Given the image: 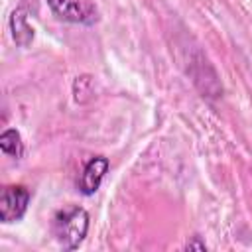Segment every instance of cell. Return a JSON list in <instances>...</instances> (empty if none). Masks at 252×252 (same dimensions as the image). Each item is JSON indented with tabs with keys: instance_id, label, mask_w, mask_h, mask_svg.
I'll return each mask as SVG.
<instances>
[{
	"instance_id": "6da1fadb",
	"label": "cell",
	"mask_w": 252,
	"mask_h": 252,
	"mask_svg": "<svg viewBox=\"0 0 252 252\" xmlns=\"http://www.w3.org/2000/svg\"><path fill=\"white\" fill-rule=\"evenodd\" d=\"M51 228L53 236L65 250H75L81 246L89 232V213L77 205L63 207L55 213Z\"/></svg>"
},
{
	"instance_id": "7a4b0ae2",
	"label": "cell",
	"mask_w": 252,
	"mask_h": 252,
	"mask_svg": "<svg viewBox=\"0 0 252 252\" xmlns=\"http://www.w3.org/2000/svg\"><path fill=\"white\" fill-rule=\"evenodd\" d=\"M49 10L61 22L93 26L98 22V8L93 0H47Z\"/></svg>"
},
{
	"instance_id": "3957f363",
	"label": "cell",
	"mask_w": 252,
	"mask_h": 252,
	"mask_svg": "<svg viewBox=\"0 0 252 252\" xmlns=\"http://www.w3.org/2000/svg\"><path fill=\"white\" fill-rule=\"evenodd\" d=\"M30 199H32V193L24 185L4 187L2 197H0V219H2V222L10 224V222L20 220L28 211Z\"/></svg>"
},
{
	"instance_id": "277c9868",
	"label": "cell",
	"mask_w": 252,
	"mask_h": 252,
	"mask_svg": "<svg viewBox=\"0 0 252 252\" xmlns=\"http://www.w3.org/2000/svg\"><path fill=\"white\" fill-rule=\"evenodd\" d=\"M108 159L106 158H102V156H96V158H91L89 161H87V165H85V169H83V173H81V179H79V191L83 193V195H93L98 187H100V183H102V179H104V175H106V171H108Z\"/></svg>"
},
{
	"instance_id": "5b68a950",
	"label": "cell",
	"mask_w": 252,
	"mask_h": 252,
	"mask_svg": "<svg viewBox=\"0 0 252 252\" xmlns=\"http://www.w3.org/2000/svg\"><path fill=\"white\" fill-rule=\"evenodd\" d=\"M10 30H12V37L20 47H28L33 39V28L28 24V16L26 10L20 6L12 12L10 16Z\"/></svg>"
},
{
	"instance_id": "8992f818",
	"label": "cell",
	"mask_w": 252,
	"mask_h": 252,
	"mask_svg": "<svg viewBox=\"0 0 252 252\" xmlns=\"http://www.w3.org/2000/svg\"><path fill=\"white\" fill-rule=\"evenodd\" d=\"M0 150L12 159H20L24 156V142L16 128H8L0 136Z\"/></svg>"
},
{
	"instance_id": "52a82bcc",
	"label": "cell",
	"mask_w": 252,
	"mask_h": 252,
	"mask_svg": "<svg viewBox=\"0 0 252 252\" xmlns=\"http://www.w3.org/2000/svg\"><path fill=\"white\" fill-rule=\"evenodd\" d=\"M187 248H201V250H205V242H197V240H193V242H187Z\"/></svg>"
}]
</instances>
